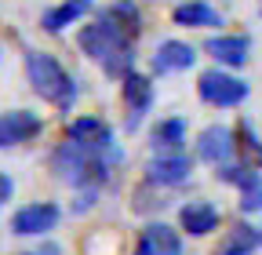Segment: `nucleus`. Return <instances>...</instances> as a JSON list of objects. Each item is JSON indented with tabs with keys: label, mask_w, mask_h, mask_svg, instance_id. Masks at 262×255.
Wrapping results in <instances>:
<instances>
[{
	"label": "nucleus",
	"mask_w": 262,
	"mask_h": 255,
	"mask_svg": "<svg viewBox=\"0 0 262 255\" xmlns=\"http://www.w3.org/2000/svg\"><path fill=\"white\" fill-rule=\"evenodd\" d=\"M182 142H186V120H179V117L160 120L153 132H149V146H153L157 157H179L182 153Z\"/></svg>",
	"instance_id": "12"
},
{
	"label": "nucleus",
	"mask_w": 262,
	"mask_h": 255,
	"mask_svg": "<svg viewBox=\"0 0 262 255\" xmlns=\"http://www.w3.org/2000/svg\"><path fill=\"white\" fill-rule=\"evenodd\" d=\"M248 37H211L208 40V55L226 62V66H244L248 62Z\"/></svg>",
	"instance_id": "17"
},
{
	"label": "nucleus",
	"mask_w": 262,
	"mask_h": 255,
	"mask_svg": "<svg viewBox=\"0 0 262 255\" xmlns=\"http://www.w3.org/2000/svg\"><path fill=\"white\" fill-rule=\"evenodd\" d=\"M196 62V55H193V48L189 44H182V40H164L160 48H157V55H153V66L160 70V73H179V70H189Z\"/></svg>",
	"instance_id": "15"
},
{
	"label": "nucleus",
	"mask_w": 262,
	"mask_h": 255,
	"mask_svg": "<svg viewBox=\"0 0 262 255\" xmlns=\"http://www.w3.org/2000/svg\"><path fill=\"white\" fill-rule=\"evenodd\" d=\"M40 117L29 113V110H8L4 117H0V150H15L29 139L40 135Z\"/></svg>",
	"instance_id": "7"
},
{
	"label": "nucleus",
	"mask_w": 262,
	"mask_h": 255,
	"mask_svg": "<svg viewBox=\"0 0 262 255\" xmlns=\"http://www.w3.org/2000/svg\"><path fill=\"white\" fill-rule=\"evenodd\" d=\"M219 179L222 182H233L237 189H241V211L244 215H255V211H262V175L255 172V168H248V164H222L219 168Z\"/></svg>",
	"instance_id": "6"
},
{
	"label": "nucleus",
	"mask_w": 262,
	"mask_h": 255,
	"mask_svg": "<svg viewBox=\"0 0 262 255\" xmlns=\"http://www.w3.org/2000/svg\"><path fill=\"white\" fill-rule=\"evenodd\" d=\"M84 11H88V0H66V4L51 8V11L44 15V29H48V33H58L62 26H70V22L80 18Z\"/></svg>",
	"instance_id": "19"
},
{
	"label": "nucleus",
	"mask_w": 262,
	"mask_h": 255,
	"mask_svg": "<svg viewBox=\"0 0 262 255\" xmlns=\"http://www.w3.org/2000/svg\"><path fill=\"white\" fill-rule=\"evenodd\" d=\"M175 22L179 26H189V29H204V26H222L219 11L201 4V0H189V4H179L175 8Z\"/></svg>",
	"instance_id": "18"
},
{
	"label": "nucleus",
	"mask_w": 262,
	"mask_h": 255,
	"mask_svg": "<svg viewBox=\"0 0 262 255\" xmlns=\"http://www.w3.org/2000/svg\"><path fill=\"white\" fill-rule=\"evenodd\" d=\"M196 153H201L204 164H219V168H222L229 157H233V132H229V128H222V124L204 128L201 139H196Z\"/></svg>",
	"instance_id": "10"
},
{
	"label": "nucleus",
	"mask_w": 262,
	"mask_h": 255,
	"mask_svg": "<svg viewBox=\"0 0 262 255\" xmlns=\"http://www.w3.org/2000/svg\"><path fill=\"white\" fill-rule=\"evenodd\" d=\"M149 182L153 186H179L189 179V161L179 153V157H153L149 161Z\"/></svg>",
	"instance_id": "14"
},
{
	"label": "nucleus",
	"mask_w": 262,
	"mask_h": 255,
	"mask_svg": "<svg viewBox=\"0 0 262 255\" xmlns=\"http://www.w3.org/2000/svg\"><path fill=\"white\" fill-rule=\"evenodd\" d=\"M219 222H222V215H219V208H215L211 201H189V204H182V211H179V226H182L189 237H204V233L219 230Z\"/></svg>",
	"instance_id": "9"
},
{
	"label": "nucleus",
	"mask_w": 262,
	"mask_h": 255,
	"mask_svg": "<svg viewBox=\"0 0 262 255\" xmlns=\"http://www.w3.org/2000/svg\"><path fill=\"white\" fill-rule=\"evenodd\" d=\"M233 150H241L248 157V168H262V142H258V135L251 132L248 124L233 135Z\"/></svg>",
	"instance_id": "20"
},
{
	"label": "nucleus",
	"mask_w": 262,
	"mask_h": 255,
	"mask_svg": "<svg viewBox=\"0 0 262 255\" xmlns=\"http://www.w3.org/2000/svg\"><path fill=\"white\" fill-rule=\"evenodd\" d=\"M258 248H262V226H248V222H241V226L219 244V255H251Z\"/></svg>",
	"instance_id": "16"
},
{
	"label": "nucleus",
	"mask_w": 262,
	"mask_h": 255,
	"mask_svg": "<svg viewBox=\"0 0 262 255\" xmlns=\"http://www.w3.org/2000/svg\"><path fill=\"white\" fill-rule=\"evenodd\" d=\"M11 194H15V182H11V175H4V172H0V204H4V201H11Z\"/></svg>",
	"instance_id": "21"
},
{
	"label": "nucleus",
	"mask_w": 262,
	"mask_h": 255,
	"mask_svg": "<svg viewBox=\"0 0 262 255\" xmlns=\"http://www.w3.org/2000/svg\"><path fill=\"white\" fill-rule=\"evenodd\" d=\"M18 255H55V248H44V251H18Z\"/></svg>",
	"instance_id": "22"
},
{
	"label": "nucleus",
	"mask_w": 262,
	"mask_h": 255,
	"mask_svg": "<svg viewBox=\"0 0 262 255\" xmlns=\"http://www.w3.org/2000/svg\"><path fill=\"white\" fill-rule=\"evenodd\" d=\"M196 91H201V99L211 102V106H241L248 99V84L229 77V73H204L201 84H196Z\"/></svg>",
	"instance_id": "4"
},
{
	"label": "nucleus",
	"mask_w": 262,
	"mask_h": 255,
	"mask_svg": "<svg viewBox=\"0 0 262 255\" xmlns=\"http://www.w3.org/2000/svg\"><path fill=\"white\" fill-rule=\"evenodd\" d=\"M110 161H113V157L88 153V150H80V146H73V142H62V146L51 153L55 175L66 179L70 186H77V189H84V201H88V197L95 201L98 186L110 179Z\"/></svg>",
	"instance_id": "1"
},
{
	"label": "nucleus",
	"mask_w": 262,
	"mask_h": 255,
	"mask_svg": "<svg viewBox=\"0 0 262 255\" xmlns=\"http://www.w3.org/2000/svg\"><path fill=\"white\" fill-rule=\"evenodd\" d=\"M135 255H182V237L164 222H149L139 237Z\"/></svg>",
	"instance_id": "11"
},
{
	"label": "nucleus",
	"mask_w": 262,
	"mask_h": 255,
	"mask_svg": "<svg viewBox=\"0 0 262 255\" xmlns=\"http://www.w3.org/2000/svg\"><path fill=\"white\" fill-rule=\"evenodd\" d=\"M58 219H62V211H58L55 204L33 201V204H26V208H18V211L11 215V230H15L18 237H40V233H48V230L58 226Z\"/></svg>",
	"instance_id": "5"
},
{
	"label": "nucleus",
	"mask_w": 262,
	"mask_h": 255,
	"mask_svg": "<svg viewBox=\"0 0 262 255\" xmlns=\"http://www.w3.org/2000/svg\"><path fill=\"white\" fill-rule=\"evenodd\" d=\"M70 142L88 150V153H102V157H117L113 153V132L102 124V120H95V117H80L70 124Z\"/></svg>",
	"instance_id": "8"
},
{
	"label": "nucleus",
	"mask_w": 262,
	"mask_h": 255,
	"mask_svg": "<svg viewBox=\"0 0 262 255\" xmlns=\"http://www.w3.org/2000/svg\"><path fill=\"white\" fill-rule=\"evenodd\" d=\"M26 77L33 84V91L40 95L44 102L58 106V110H70L77 99V84L73 77L62 70V62L48 51H29L26 55Z\"/></svg>",
	"instance_id": "3"
},
{
	"label": "nucleus",
	"mask_w": 262,
	"mask_h": 255,
	"mask_svg": "<svg viewBox=\"0 0 262 255\" xmlns=\"http://www.w3.org/2000/svg\"><path fill=\"white\" fill-rule=\"evenodd\" d=\"M80 48H84V55H91L110 77L131 73V37H124L106 15L98 18V22H88V26L80 29Z\"/></svg>",
	"instance_id": "2"
},
{
	"label": "nucleus",
	"mask_w": 262,
	"mask_h": 255,
	"mask_svg": "<svg viewBox=\"0 0 262 255\" xmlns=\"http://www.w3.org/2000/svg\"><path fill=\"white\" fill-rule=\"evenodd\" d=\"M120 91H124V102H127V113H131V124H139V117L149 110L153 102V84L142 77V73H124L120 77Z\"/></svg>",
	"instance_id": "13"
}]
</instances>
